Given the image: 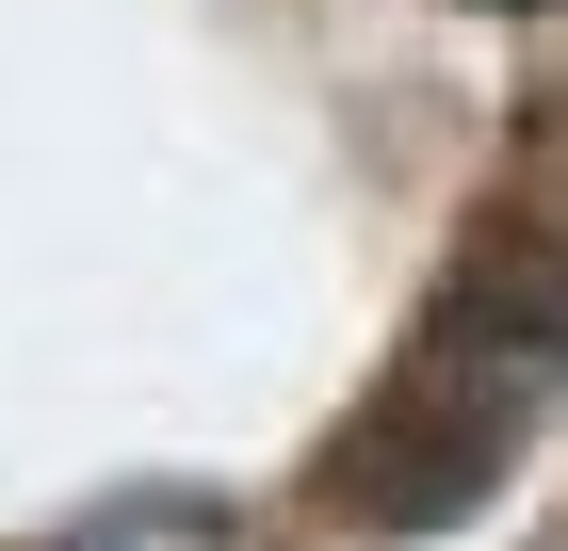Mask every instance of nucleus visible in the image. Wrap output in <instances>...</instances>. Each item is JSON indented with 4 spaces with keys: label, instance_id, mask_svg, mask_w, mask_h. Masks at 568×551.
Returning a JSON list of instances; mask_svg holds the SVG:
<instances>
[{
    "label": "nucleus",
    "instance_id": "obj_4",
    "mask_svg": "<svg viewBox=\"0 0 568 551\" xmlns=\"http://www.w3.org/2000/svg\"><path fill=\"white\" fill-rule=\"evenodd\" d=\"M487 17H536V0H487Z\"/></svg>",
    "mask_w": 568,
    "mask_h": 551
},
{
    "label": "nucleus",
    "instance_id": "obj_3",
    "mask_svg": "<svg viewBox=\"0 0 568 551\" xmlns=\"http://www.w3.org/2000/svg\"><path fill=\"white\" fill-rule=\"evenodd\" d=\"M65 551H244V535H227V503H212V487L146 470V487H114V503H82V519H65Z\"/></svg>",
    "mask_w": 568,
    "mask_h": 551
},
{
    "label": "nucleus",
    "instance_id": "obj_2",
    "mask_svg": "<svg viewBox=\"0 0 568 551\" xmlns=\"http://www.w3.org/2000/svg\"><path fill=\"white\" fill-rule=\"evenodd\" d=\"M438 340H471V357H520V374H552V357H568V259L487 244L471 276L438 293Z\"/></svg>",
    "mask_w": 568,
    "mask_h": 551
},
{
    "label": "nucleus",
    "instance_id": "obj_1",
    "mask_svg": "<svg viewBox=\"0 0 568 551\" xmlns=\"http://www.w3.org/2000/svg\"><path fill=\"white\" fill-rule=\"evenodd\" d=\"M520 406L536 374L520 357H487L471 374V340H423L374 406L342 422V455H325V503L357 519V535H438V519H471L487 487H504V455H520Z\"/></svg>",
    "mask_w": 568,
    "mask_h": 551
}]
</instances>
